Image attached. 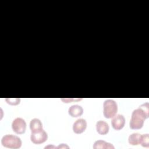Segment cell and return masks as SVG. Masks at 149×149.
<instances>
[{"mask_svg": "<svg viewBox=\"0 0 149 149\" xmlns=\"http://www.w3.org/2000/svg\"><path fill=\"white\" fill-rule=\"evenodd\" d=\"M149 116V104L147 102L141 104L132 112L129 122L132 129H140L143 126L144 120Z\"/></svg>", "mask_w": 149, "mask_h": 149, "instance_id": "obj_1", "label": "cell"}, {"mask_svg": "<svg viewBox=\"0 0 149 149\" xmlns=\"http://www.w3.org/2000/svg\"><path fill=\"white\" fill-rule=\"evenodd\" d=\"M2 145L8 148L17 149L21 147L22 141L21 139L13 134H5L1 139Z\"/></svg>", "mask_w": 149, "mask_h": 149, "instance_id": "obj_2", "label": "cell"}, {"mask_svg": "<svg viewBox=\"0 0 149 149\" xmlns=\"http://www.w3.org/2000/svg\"><path fill=\"white\" fill-rule=\"evenodd\" d=\"M118 112V105L115 101L111 99L106 100L103 104V114L105 118L113 117Z\"/></svg>", "mask_w": 149, "mask_h": 149, "instance_id": "obj_3", "label": "cell"}, {"mask_svg": "<svg viewBox=\"0 0 149 149\" xmlns=\"http://www.w3.org/2000/svg\"><path fill=\"white\" fill-rule=\"evenodd\" d=\"M31 132L30 140L35 144H42L48 139V134L43 129Z\"/></svg>", "mask_w": 149, "mask_h": 149, "instance_id": "obj_4", "label": "cell"}, {"mask_svg": "<svg viewBox=\"0 0 149 149\" xmlns=\"http://www.w3.org/2000/svg\"><path fill=\"white\" fill-rule=\"evenodd\" d=\"M12 129L17 134H23L26 129V123L24 119L22 118H16L12 123Z\"/></svg>", "mask_w": 149, "mask_h": 149, "instance_id": "obj_5", "label": "cell"}, {"mask_svg": "<svg viewBox=\"0 0 149 149\" xmlns=\"http://www.w3.org/2000/svg\"><path fill=\"white\" fill-rule=\"evenodd\" d=\"M125 118L122 114H116L111 119L112 127L116 130H121L125 126Z\"/></svg>", "mask_w": 149, "mask_h": 149, "instance_id": "obj_6", "label": "cell"}, {"mask_svg": "<svg viewBox=\"0 0 149 149\" xmlns=\"http://www.w3.org/2000/svg\"><path fill=\"white\" fill-rule=\"evenodd\" d=\"M87 125V123L86 119L83 118L78 119L73 124V131L76 134H81L85 131Z\"/></svg>", "mask_w": 149, "mask_h": 149, "instance_id": "obj_7", "label": "cell"}, {"mask_svg": "<svg viewBox=\"0 0 149 149\" xmlns=\"http://www.w3.org/2000/svg\"><path fill=\"white\" fill-rule=\"evenodd\" d=\"M109 130V126L104 120H100L96 123V130L100 134H106L108 133Z\"/></svg>", "mask_w": 149, "mask_h": 149, "instance_id": "obj_8", "label": "cell"}, {"mask_svg": "<svg viewBox=\"0 0 149 149\" xmlns=\"http://www.w3.org/2000/svg\"><path fill=\"white\" fill-rule=\"evenodd\" d=\"M68 113L72 117L76 118L80 116L83 113V108L79 105H73L68 109Z\"/></svg>", "mask_w": 149, "mask_h": 149, "instance_id": "obj_9", "label": "cell"}, {"mask_svg": "<svg viewBox=\"0 0 149 149\" xmlns=\"http://www.w3.org/2000/svg\"><path fill=\"white\" fill-rule=\"evenodd\" d=\"M93 148L94 149H99V148H100V149H102V148L114 149L115 147L110 143L107 142L104 140H98L94 142Z\"/></svg>", "mask_w": 149, "mask_h": 149, "instance_id": "obj_10", "label": "cell"}, {"mask_svg": "<svg viewBox=\"0 0 149 149\" xmlns=\"http://www.w3.org/2000/svg\"><path fill=\"white\" fill-rule=\"evenodd\" d=\"M30 128L31 132L37 131L42 129V123L41 121L38 118H33L31 120L30 123Z\"/></svg>", "mask_w": 149, "mask_h": 149, "instance_id": "obj_11", "label": "cell"}, {"mask_svg": "<svg viewBox=\"0 0 149 149\" xmlns=\"http://www.w3.org/2000/svg\"><path fill=\"white\" fill-rule=\"evenodd\" d=\"M140 138H141V134L138 133H133L129 136L128 142L131 145L137 146L140 144Z\"/></svg>", "mask_w": 149, "mask_h": 149, "instance_id": "obj_12", "label": "cell"}, {"mask_svg": "<svg viewBox=\"0 0 149 149\" xmlns=\"http://www.w3.org/2000/svg\"><path fill=\"white\" fill-rule=\"evenodd\" d=\"M140 144L144 147H149V134L148 133L141 134Z\"/></svg>", "mask_w": 149, "mask_h": 149, "instance_id": "obj_13", "label": "cell"}, {"mask_svg": "<svg viewBox=\"0 0 149 149\" xmlns=\"http://www.w3.org/2000/svg\"><path fill=\"white\" fill-rule=\"evenodd\" d=\"M5 101L9 104L15 105L20 103V99L18 98H5Z\"/></svg>", "mask_w": 149, "mask_h": 149, "instance_id": "obj_14", "label": "cell"}, {"mask_svg": "<svg viewBox=\"0 0 149 149\" xmlns=\"http://www.w3.org/2000/svg\"><path fill=\"white\" fill-rule=\"evenodd\" d=\"M56 148H69V147L66 144H61L56 147Z\"/></svg>", "mask_w": 149, "mask_h": 149, "instance_id": "obj_15", "label": "cell"}, {"mask_svg": "<svg viewBox=\"0 0 149 149\" xmlns=\"http://www.w3.org/2000/svg\"><path fill=\"white\" fill-rule=\"evenodd\" d=\"M56 148V147L54 146H51V145H49V146H47L45 147V148Z\"/></svg>", "mask_w": 149, "mask_h": 149, "instance_id": "obj_16", "label": "cell"}]
</instances>
